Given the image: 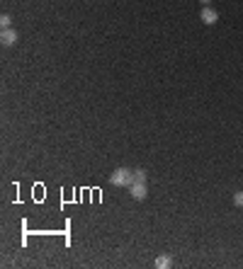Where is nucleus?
Instances as JSON below:
<instances>
[{
  "instance_id": "obj_8",
  "label": "nucleus",
  "mask_w": 243,
  "mask_h": 269,
  "mask_svg": "<svg viewBox=\"0 0 243 269\" xmlns=\"http://www.w3.org/2000/svg\"><path fill=\"white\" fill-rule=\"evenodd\" d=\"M234 204H236V206H243V192H236V194H234Z\"/></svg>"
},
{
  "instance_id": "obj_5",
  "label": "nucleus",
  "mask_w": 243,
  "mask_h": 269,
  "mask_svg": "<svg viewBox=\"0 0 243 269\" xmlns=\"http://www.w3.org/2000/svg\"><path fill=\"white\" fill-rule=\"evenodd\" d=\"M170 265H173V260H170L168 255H163V257H158V260H156V267H158V269H166V267H170Z\"/></svg>"
},
{
  "instance_id": "obj_7",
  "label": "nucleus",
  "mask_w": 243,
  "mask_h": 269,
  "mask_svg": "<svg viewBox=\"0 0 243 269\" xmlns=\"http://www.w3.org/2000/svg\"><path fill=\"white\" fill-rule=\"evenodd\" d=\"M134 182H146V170H134Z\"/></svg>"
},
{
  "instance_id": "obj_4",
  "label": "nucleus",
  "mask_w": 243,
  "mask_h": 269,
  "mask_svg": "<svg viewBox=\"0 0 243 269\" xmlns=\"http://www.w3.org/2000/svg\"><path fill=\"white\" fill-rule=\"evenodd\" d=\"M217 20H219L217 10H212L209 5H204V10H202V22H204V24H214Z\"/></svg>"
},
{
  "instance_id": "obj_3",
  "label": "nucleus",
  "mask_w": 243,
  "mask_h": 269,
  "mask_svg": "<svg viewBox=\"0 0 243 269\" xmlns=\"http://www.w3.org/2000/svg\"><path fill=\"white\" fill-rule=\"evenodd\" d=\"M17 32L15 29H2V34H0V41H2V46H15L17 44Z\"/></svg>"
},
{
  "instance_id": "obj_2",
  "label": "nucleus",
  "mask_w": 243,
  "mask_h": 269,
  "mask_svg": "<svg viewBox=\"0 0 243 269\" xmlns=\"http://www.w3.org/2000/svg\"><path fill=\"white\" fill-rule=\"evenodd\" d=\"M129 189H131V197H134L136 202L146 199V194H148V189H146V182H134Z\"/></svg>"
},
{
  "instance_id": "obj_6",
  "label": "nucleus",
  "mask_w": 243,
  "mask_h": 269,
  "mask_svg": "<svg viewBox=\"0 0 243 269\" xmlns=\"http://www.w3.org/2000/svg\"><path fill=\"white\" fill-rule=\"evenodd\" d=\"M0 24H2V29H10V24H12V17L5 12V15L0 17Z\"/></svg>"
},
{
  "instance_id": "obj_9",
  "label": "nucleus",
  "mask_w": 243,
  "mask_h": 269,
  "mask_svg": "<svg viewBox=\"0 0 243 269\" xmlns=\"http://www.w3.org/2000/svg\"><path fill=\"white\" fill-rule=\"evenodd\" d=\"M199 2H202V5H209V2H212V0H199Z\"/></svg>"
},
{
  "instance_id": "obj_1",
  "label": "nucleus",
  "mask_w": 243,
  "mask_h": 269,
  "mask_svg": "<svg viewBox=\"0 0 243 269\" xmlns=\"http://www.w3.org/2000/svg\"><path fill=\"white\" fill-rule=\"evenodd\" d=\"M110 182L115 187H131L134 185V172L129 167H117L112 175H110Z\"/></svg>"
}]
</instances>
